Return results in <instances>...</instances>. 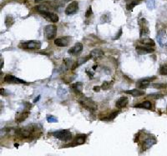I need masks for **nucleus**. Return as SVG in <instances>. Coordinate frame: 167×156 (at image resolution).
Segmentation results:
<instances>
[{
	"label": "nucleus",
	"mask_w": 167,
	"mask_h": 156,
	"mask_svg": "<svg viewBox=\"0 0 167 156\" xmlns=\"http://www.w3.org/2000/svg\"><path fill=\"white\" fill-rule=\"evenodd\" d=\"M52 135L57 138L60 140L64 141V142H68L72 139V134L70 130L68 129H62V130H59V131H55V132L52 133Z\"/></svg>",
	"instance_id": "1"
},
{
	"label": "nucleus",
	"mask_w": 167,
	"mask_h": 156,
	"mask_svg": "<svg viewBox=\"0 0 167 156\" xmlns=\"http://www.w3.org/2000/svg\"><path fill=\"white\" fill-rule=\"evenodd\" d=\"M34 129L32 126H27L25 128H21V129H16V134L20 136L21 138L24 139H29L32 136L34 132Z\"/></svg>",
	"instance_id": "2"
},
{
	"label": "nucleus",
	"mask_w": 167,
	"mask_h": 156,
	"mask_svg": "<svg viewBox=\"0 0 167 156\" xmlns=\"http://www.w3.org/2000/svg\"><path fill=\"white\" fill-rule=\"evenodd\" d=\"M80 104L85 109L89 111H95L97 109V105L91 99H89L86 97H83L81 99H80Z\"/></svg>",
	"instance_id": "3"
},
{
	"label": "nucleus",
	"mask_w": 167,
	"mask_h": 156,
	"mask_svg": "<svg viewBox=\"0 0 167 156\" xmlns=\"http://www.w3.org/2000/svg\"><path fill=\"white\" fill-rule=\"evenodd\" d=\"M57 33V27L55 25L49 24L44 28V35L48 39H52L55 37Z\"/></svg>",
	"instance_id": "4"
},
{
	"label": "nucleus",
	"mask_w": 167,
	"mask_h": 156,
	"mask_svg": "<svg viewBox=\"0 0 167 156\" xmlns=\"http://www.w3.org/2000/svg\"><path fill=\"white\" fill-rule=\"evenodd\" d=\"M78 9H79V3L76 1L72 2L67 6V8H65V14L67 15L74 14L78 12Z\"/></svg>",
	"instance_id": "5"
},
{
	"label": "nucleus",
	"mask_w": 167,
	"mask_h": 156,
	"mask_svg": "<svg viewBox=\"0 0 167 156\" xmlns=\"http://www.w3.org/2000/svg\"><path fill=\"white\" fill-rule=\"evenodd\" d=\"M22 44L24 47L27 49H40L41 48V43L40 41H35V40H30L27 42H23Z\"/></svg>",
	"instance_id": "6"
},
{
	"label": "nucleus",
	"mask_w": 167,
	"mask_h": 156,
	"mask_svg": "<svg viewBox=\"0 0 167 156\" xmlns=\"http://www.w3.org/2000/svg\"><path fill=\"white\" fill-rule=\"evenodd\" d=\"M3 81L6 82V83H12V84H29V83H27L26 81H24L23 79L16 78L15 76L10 75V74L6 75L4 77V78H3Z\"/></svg>",
	"instance_id": "7"
},
{
	"label": "nucleus",
	"mask_w": 167,
	"mask_h": 156,
	"mask_svg": "<svg viewBox=\"0 0 167 156\" xmlns=\"http://www.w3.org/2000/svg\"><path fill=\"white\" fill-rule=\"evenodd\" d=\"M40 14H42L43 17H44L46 19H48L53 23H57L59 21V16L50 11H44V12H41Z\"/></svg>",
	"instance_id": "8"
},
{
	"label": "nucleus",
	"mask_w": 167,
	"mask_h": 156,
	"mask_svg": "<svg viewBox=\"0 0 167 156\" xmlns=\"http://www.w3.org/2000/svg\"><path fill=\"white\" fill-rule=\"evenodd\" d=\"M83 51V44L81 43H77L75 44L72 48H70V49L68 51V53L70 54L74 55V56H78L81 54V52Z\"/></svg>",
	"instance_id": "9"
},
{
	"label": "nucleus",
	"mask_w": 167,
	"mask_h": 156,
	"mask_svg": "<svg viewBox=\"0 0 167 156\" xmlns=\"http://www.w3.org/2000/svg\"><path fill=\"white\" fill-rule=\"evenodd\" d=\"M157 41H158V44L160 47H163L166 44L167 41V36L166 31L164 29H161L157 33Z\"/></svg>",
	"instance_id": "10"
},
{
	"label": "nucleus",
	"mask_w": 167,
	"mask_h": 156,
	"mask_svg": "<svg viewBox=\"0 0 167 156\" xmlns=\"http://www.w3.org/2000/svg\"><path fill=\"white\" fill-rule=\"evenodd\" d=\"M155 78H156V77L142 78V79H140V80L138 81V83H137V88L141 89H146L148 86L150 85V83H151V81L154 80V79H155Z\"/></svg>",
	"instance_id": "11"
},
{
	"label": "nucleus",
	"mask_w": 167,
	"mask_h": 156,
	"mask_svg": "<svg viewBox=\"0 0 167 156\" xmlns=\"http://www.w3.org/2000/svg\"><path fill=\"white\" fill-rule=\"evenodd\" d=\"M70 37H64L60 39H56L55 40V44L58 47H67L70 44Z\"/></svg>",
	"instance_id": "12"
},
{
	"label": "nucleus",
	"mask_w": 167,
	"mask_h": 156,
	"mask_svg": "<svg viewBox=\"0 0 167 156\" xmlns=\"http://www.w3.org/2000/svg\"><path fill=\"white\" fill-rule=\"evenodd\" d=\"M140 37H143L145 34L149 33V28L147 26V21L145 18H141L140 20Z\"/></svg>",
	"instance_id": "13"
},
{
	"label": "nucleus",
	"mask_w": 167,
	"mask_h": 156,
	"mask_svg": "<svg viewBox=\"0 0 167 156\" xmlns=\"http://www.w3.org/2000/svg\"><path fill=\"white\" fill-rule=\"evenodd\" d=\"M104 52L101 50V49H98V48H95V49H94V50H92L91 52H90V58L91 59H101L102 57L104 56Z\"/></svg>",
	"instance_id": "14"
},
{
	"label": "nucleus",
	"mask_w": 167,
	"mask_h": 156,
	"mask_svg": "<svg viewBox=\"0 0 167 156\" xmlns=\"http://www.w3.org/2000/svg\"><path fill=\"white\" fill-rule=\"evenodd\" d=\"M128 103H129V99H128L127 97L123 96V97L119 98V99L116 101L115 105H116V107L118 109H123V108H125L127 105Z\"/></svg>",
	"instance_id": "15"
},
{
	"label": "nucleus",
	"mask_w": 167,
	"mask_h": 156,
	"mask_svg": "<svg viewBox=\"0 0 167 156\" xmlns=\"http://www.w3.org/2000/svg\"><path fill=\"white\" fill-rule=\"evenodd\" d=\"M155 143H156V140H155V138H153V137L147 138V139L143 142V149L144 150L148 149L149 148L152 147Z\"/></svg>",
	"instance_id": "16"
},
{
	"label": "nucleus",
	"mask_w": 167,
	"mask_h": 156,
	"mask_svg": "<svg viewBox=\"0 0 167 156\" xmlns=\"http://www.w3.org/2000/svg\"><path fill=\"white\" fill-rule=\"evenodd\" d=\"M135 49H136V52L139 54H150V53L154 52L153 48L148 47H143V46H137Z\"/></svg>",
	"instance_id": "17"
},
{
	"label": "nucleus",
	"mask_w": 167,
	"mask_h": 156,
	"mask_svg": "<svg viewBox=\"0 0 167 156\" xmlns=\"http://www.w3.org/2000/svg\"><path fill=\"white\" fill-rule=\"evenodd\" d=\"M29 114V112H21V113H18L16 114V118H15V121L17 123H21L24 121Z\"/></svg>",
	"instance_id": "18"
},
{
	"label": "nucleus",
	"mask_w": 167,
	"mask_h": 156,
	"mask_svg": "<svg viewBox=\"0 0 167 156\" xmlns=\"http://www.w3.org/2000/svg\"><path fill=\"white\" fill-rule=\"evenodd\" d=\"M86 139V135L85 134H80L78 136H76L75 140H74V144L72 145H80V144H83L85 141Z\"/></svg>",
	"instance_id": "19"
},
{
	"label": "nucleus",
	"mask_w": 167,
	"mask_h": 156,
	"mask_svg": "<svg viewBox=\"0 0 167 156\" xmlns=\"http://www.w3.org/2000/svg\"><path fill=\"white\" fill-rule=\"evenodd\" d=\"M89 59H91V58H90V56H87V57H83V58H80V59H78L76 62L74 63V66L72 67V69H73V70H74V69H75L76 68H78V67H79V66H80L81 64H83V63H85V62H87Z\"/></svg>",
	"instance_id": "20"
},
{
	"label": "nucleus",
	"mask_w": 167,
	"mask_h": 156,
	"mask_svg": "<svg viewBox=\"0 0 167 156\" xmlns=\"http://www.w3.org/2000/svg\"><path fill=\"white\" fill-rule=\"evenodd\" d=\"M125 93L127 94H130L134 97H140V96H142L144 94H145V91H141L140 89H131V90H126L125 91Z\"/></svg>",
	"instance_id": "21"
},
{
	"label": "nucleus",
	"mask_w": 167,
	"mask_h": 156,
	"mask_svg": "<svg viewBox=\"0 0 167 156\" xmlns=\"http://www.w3.org/2000/svg\"><path fill=\"white\" fill-rule=\"evenodd\" d=\"M151 103L150 101H144L140 104H135V108H142V109H151Z\"/></svg>",
	"instance_id": "22"
},
{
	"label": "nucleus",
	"mask_w": 167,
	"mask_h": 156,
	"mask_svg": "<svg viewBox=\"0 0 167 156\" xmlns=\"http://www.w3.org/2000/svg\"><path fill=\"white\" fill-rule=\"evenodd\" d=\"M139 42L144 45H147V46H155V41L151 39H141L139 40Z\"/></svg>",
	"instance_id": "23"
},
{
	"label": "nucleus",
	"mask_w": 167,
	"mask_h": 156,
	"mask_svg": "<svg viewBox=\"0 0 167 156\" xmlns=\"http://www.w3.org/2000/svg\"><path fill=\"white\" fill-rule=\"evenodd\" d=\"M4 24H5V26L7 28H10L13 24H14V18L12 17V16H7L5 18V20H4Z\"/></svg>",
	"instance_id": "24"
},
{
	"label": "nucleus",
	"mask_w": 167,
	"mask_h": 156,
	"mask_svg": "<svg viewBox=\"0 0 167 156\" xmlns=\"http://www.w3.org/2000/svg\"><path fill=\"white\" fill-rule=\"evenodd\" d=\"M71 87L72 89H73L74 91H76L77 93H81L82 89H83V84H82L81 82H78V83H75V84H72Z\"/></svg>",
	"instance_id": "25"
},
{
	"label": "nucleus",
	"mask_w": 167,
	"mask_h": 156,
	"mask_svg": "<svg viewBox=\"0 0 167 156\" xmlns=\"http://www.w3.org/2000/svg\"><path fill=\"white\" fill-rule=\"evenodd\" d=\"M119 114V111H115V112H113L111 114L108 115V117L104 118V119H101V120H106V121H110V120H113L114 119H115V117Z\"/></svg>",
	"instance_id": "26"
},
{
	"label": "nucleus",
	"mask_w": 167,
	"mask_h": 156,
	"mask_svg": "<svg viewBox=\"0 0 167 156\" xmlns=\"http://www.w3.org/2000/svg\"><path fill=\"white\" fill-rule=\"evenodd\" d=\"M146 6L149 9H154L155 8V0H147Z\"/></svg>",
	"instance_id": "27"
},
{
	"label": "nucleus",
	"mask_w": 167,
	"mask_h": 156,
	"mask_svg": "<svg viewBox=\"0 0 167 156\" xmlns=\"http://www.w3.org/2000/svg\"><path fill=\"white\" fill-rule=\"evenodd\" d=\"M113 84V82H107V81H105V82H104L103 84L101 86V89H104V90H107V89H109L110 87Z\"/></svg>",
	"instance_id": "28"
},
{
	"label": "nucleus",
	"mask_w": 167,
	"mask_h": 156,
	"mask_svg": "<svg viewBox=\"0 0 167 156\" xmlns=\"http://www.w3.org/2000/svg\"><path fill=\"white\" fill-rule=\"evenodd\" d=\"M160 74L161 75H167V65H163L160 69Z\"/></svg>",
	"instance_id": "29"
},
{
	"label": "nucleus",
	"mask_w": 167,
	"mask_h": 156,
	"mask_svg": "<svg viewBox=\"0 0 167 156\" xmlns=\"http://www.w3.org/2000/svg\"><path fill=\"white\" fill-rule=\"evenodd\" d=\"M138 4V2H131L130 3H127V5H126V9L127 10H132L134 7H135L136 5Z\"/></svg>",
	"instance_id": "30"
},
{
	"label": "nucleus",
	"mask_w": 167,
	"mask_h": 156,
	"mask_svg": "<svg viewBox=\"0 0 167 156\" xmlns=\"http://www.w3.org/2000/svg\"><path fill=\"white\" fill-rule=\"evenodd\" d=\"M47 121L48 123H56L58 122V119L53 115H48L47 116Z\"/></svg>",
	"instance_id": "31"
},
{
	"label": "nucleus",
	"mask_w": 167,
	"mask_h": 156,
	"mask_svg": "<svg viewBox=\"0 0 167 156\" xmlns=\"http://www.w3.org/2000/svg\"><path fill=\"white\" fill-rule=\"evenodd\" d=\"M153 87L155 88H157V89H164V88H166L167 84H154Z\"/></svg>",
	"instance_id": "32"
},
{
	"label": "nucleus",
	"mask_w": 167,
	"mask_h": 156,
	"mask_svg": "<svg viewBox=\"0 0 167 156\" xmlns=\"http://www.w3.org/2000/svg\"><path fill=\"white\" fill-rule=\"evenodd\" d=\"M91 14H92V7L89 6V8L87 9V11H86V13H85V17H86V18H89Z\"/></svg>",
	"instance_id": "33"
},
{
	"label": "nucleus",
	"mask_w": 167,
	"mask_h": 156,
	"mask_svg": "<svg viewBox=\"0 0 167 156\" xmlns=\"http://www.w3.org/2000/svg\"><path fill=\"white\" fill-rule=\"evenodd\" d=\"M72 62L71 59H65L64 60V64H65V66H66V69H69L70 68V63Z\"/></svg>",
	"instance_id": "34"
},
{
	"label": "nucleus",
	"mask_w": 167,
	"mask_h": 156,
	"mask_svg": "<svg viewBox=\"0 0 167 156\" xmlns=\"http://www.w3.org/2000/svg\"><path fill=\"white\" fill-rule=\"evenodd\" d=\"M121 35H122V29L120 28L119 30V33H116V35H115V37L114 38V39H115V40L119 39V38H120V36H121Z\"/></svg>",
	"instance_id": "35"
},
{
	"label": "nucleus",
	"mask_w": 167,
	"mask_h": 156,
	"mask_svg": "<svg viewBox=\"0 0 167 156\" xmlns=\"http://www.w3.org/2000/svg\"><path fill=\"white\" fill-rule=\"evenodd\" d=\"M150 97H154L155 99H159V98L162 97V95L161 94H150Z\"/></svg>",
	"instance_id": "36"
},
{
	"label": "nucleus",
	"mask_w": 167,
	"mask_h": 156,
	"mask_svg": "<svg viewBox=\"0 0 167 156\" xmlns=\"http://www.w3.org/2000/svg\"><path fill=\"white\" fill-rule=\"evenodd\" d=\"M100 89H101V87H100V86H95L94 87V91L95 92H100Z\"/></svg>",
	"instance_id": "37"
},
{
	"label": "nucleus",
	"mask_w": 167,
	"mask_h": 156,
	"mask_svg": "<svg viewBox=\"0 0 167 156\" xmlns=\"http://www.w3.org/2000/svg\"><path fill=\"white\" fill-rule=\"evenodd\" d=\"M40 99V96H39L38 98H36V99H34V100H33V103H36L37 101H39V99Z\"/></svg>",
	"instance_id": "38"
},
{
	"label": "nucleus",
	"mask_w": 167,
	"mask_h": 156,
	"mask_svg": "<svg viewBox=\"0 0 167 156\" xmlns=\"http://www.w3.org/2000/svg\"><path fill=\"white\" fill-rule=\"evenodd\" d=\"M0 91H1V95H3V94H4V89H1Z\"/></svg>",
	"instance_id": "39"
},
{
	"label": "nucleus",
	"mask_w": 167,
	"mask_h": 156,
	"mask_svg": "<svg viewBox=\"0 0 167 156\" xmlns=\"http://www.w3.org/2000/svg\"><path fill=\"white\" fill-rule=\"evenodd\" d=\"M3 59L1 58V66H0L1 69H3Z\"/></svg>",
	"instance_id": "40"
},
{
	"label": "nucleus",
	"mask_w": 167,
	"mask_h": 156,
	"mask_svg": "<svg viewBox=\"0 0 167 156\" xmlns=\"http://www.w3.org/2000/svg\"><path fill=\"white\" fill-rule=\"evenodd\" d=\"M14 146H15V147H18V144H15Z\"/></svg>",
	"instance_id": "41"
},
{
	"label": "nucleus",
	"mask_w": 167,
	"mask_h": 156,
	"mask_svg": "<svg viewBox=\"0 0 167 156\" xmlns=\"http://www.w3.org/2000/svg\"><path fill=\"white\" fill-rule=\"evenodd\" d=\"M64 1H66V2H69V1H71V0H64Z\"/></svg>",
	"instance_id": "42"
}]
</instances>
